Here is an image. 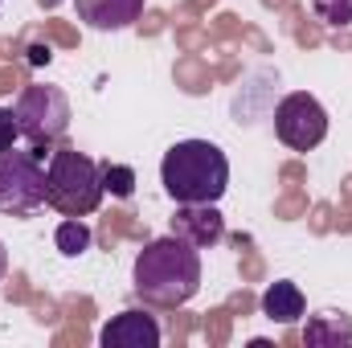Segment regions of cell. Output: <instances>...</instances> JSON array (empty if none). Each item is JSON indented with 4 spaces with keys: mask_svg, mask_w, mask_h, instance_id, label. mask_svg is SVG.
Instances as JSON below:
<instances>
[{
    "mask_svg": "<svg viewBox=\"0 0 352 348\" xmlns=\"http://www.w3.org/2000/svg\"><path fill=\"white\" fill-rule=\"evenodd\" d=\"M45 205V164L41 152H0V213H33Z\"/></svg>",
    "mask_w": 352,
    "mask_h": 348,
    "instance_id": "cell-5",
    "label": "cell"
},
{
    "mask_svg": "<svg viewBox=\"0 0 352 348\" xmlns=\"http://www.w3.org/2000/svg\"><path fill=\"white\" fill-rule=\"evenodd\" d=\"M102 348H156L160 345V324L148 316V312H119L102 332H98Z\"/></svg>",
    "mask_w": 352,
    "mask_h": 348,
    "instance_id": "cell-8",
    "label": "cell"
},
{
    "mask_svg": "<svg viewBox=\"0 0 352 348\" xmlns=\"http://www.w3.org/2000/svg\"><path fill=\"white\" fill-rule=\"evenodd\" d=\"M274 135L291 148V152H311L324 144L328 135V111L316 94L295 90L274 107Z\"/></svg>",
    "mask_w": 352,
    "mask_h": 348,
    "instance_id": "cell-6",
    "label": "cell"
},
{
    "mask_svg": "<svg viewBox=\"0 0 352 348\" xmlns=\"http://www.w3.org/2000/svg\"><path fill=\"white\" fill-rule=\"evenodd\" d=\"M173 234L184 238L197 250H209L226 238V217L217 205H176L173 213Z\"/></svg>",
    "mask_w": 352,
    "mask_h": 348,
    "instance_id": "cell-7",
    "label": "cell"
},
{
    "mask_svg": "<svg viewBox=\"0 0 352 348\" xmlns=\"http://www.w3.org/2000/svg\"><path fill=\"white\" fill-rule=\"evenodd\" d=\"M16 127L21 135L41 152L50 144H58L70 127V98L62 87H41V83H29L16 98ZM45 156V152H41Z\"/></svg>",
    "mask_w": 352,
    "mask_h": 348,
    "instance_id": "cell-4",
    "label": "cell"
},
{
    "mask_svg": "<svg viewBox=\"0 0 352 348\" xmlns=\"http://www.w3.org/2000/svg\"><path fill=\"white\" fill-rule=\"evenodd\" d=\"M54 242H58V250H62L66 259H78V254H87V250H90L94 234H90V226L82 221V217H66V221L58 226Z\"/></svg>",
    "mask_w": 352,
    "mask_h": 348,
    "instance_id": "cell-12",
    "label": "cell"
},
{
    "mask_svg": "<svg viewBox=\"0 0 352 348\" xmlns=\"http://www.w3.org/2000/svg\"><path fill=\"white\" fill-rule=\"evenodd\" d=\"M160 184L176 205H217L230 188V160L209 140H180L160 160Z\"/></svg>",
    "mask_w": 352,
    "mask_h": 348,
    "instance_id": "cell-2",
    "label": "cell"
},
{
    "mask_svg": "<svg viewBox=\"0 0 352 348\" xmlns=\"http://www.w3.org/2000/svg\"><path fill=\"white\" fill-rule=\"evenodd\" d=\"M16 140H21V127H16V111H12V107H0V152H8Z\"/></svg>",
    "mask_w": 352,
    "mask_h": 348,
    "instance_id": "cell-15",
    "label": "cell"
},
{
    "mask_svg": "<svg viewBox=\"0 0 352 348\" xmlns=\"http://www.w3.org/2000/svg\"><path fill=\"white\" fill-rule=\"evenodd\" d=\"M303 312H307V299H303L299 283L278 279V283H270L263 291V316L266 320H274V324H299Z\"/></svg>",
    "mask_w": 352,
    "mask_h": 348,
    "instance_id": "cell-10",
    "label": "cell"
},
{
    "mask_svg": "<svg viewBox=\"0 0 352 348\" xmlns=\"http://www.w3.org/2000/svg\"><path fill=\"white\" fill-rule=\"evenodd\" d=\"M50 58H54V50H50L45 41H37V45H29V66H50Z\"/></svg>",
    "mask_w": 352,
    "mask_h": 348,
    "instance_id": "cell-16",
    "label": "cell"
},
{
    "mask_svg": "<svg viewBox=\"0 0 352 348\" xmlns=\"http://www.w3.org/2000/svg\"><path fill=\"white\" fill-rule=\"evenodd\" d=\"M102 164H94L78 148L50 152L45 164V205H54L62 217H87L102 201Z\"/></svg>",
    "mask_w": 352,
    "mask_h": 348,
    "instance_id": "cell-3",
    "label": "cell"
},
{
    "mask_svg": "<svg viewBox=\"0 0 352 348\" xmlns=\"http://www.w3.org/2000/svg\"><path fill=\"white\" fill-rule=\"evenodd\" d=\"M102 188H107L111 197L127 201V197L135 193V173H131L127 164H102Z\"/></svg>",
    "mask_w": 352,
    "mask_h": 348,
    "instance_id": "cell-13",
    "label": "cell"
},
{
    "mask_svg": "<svg viewBox=\"0 0 352 348\" xmlns=\"http://www.w3.org/2000/svg\"><path fill=\"white\" fill-rule=\"evenodd\" d=\"M144 4L148 0H74V12L98 33H119L144 17Z\"/></svg>",
    "mask_w": 352,
    "mask_h": 348,
    "instance_id": "cell-9",
    "label": "cell"
},
{
    "mask_svg": "<svg viewBox=\"0 0 352 348\" xmlns=\"http://www.w3.org/2000/svg\"><path fill=\"white\" fill-rule=\"evenodd\" d=\"M0 4H4V0H0Z\"/></svg>",
    "mask_w": 352,
    "mask_h": 348,
    "instance_id": "cell-18",
    "label": "cell"
},
{
    "mask_svg": "<svg viewBox=\"0 0 352 348\" xmlns=\"http://www.w3.org/2000/svg\"><path fill=\"white\" fill-rule=\"evenodd\" d=\"M131 283H135V295L144 303L180 307L201 291V254H197V246H188L176 234L156 238L135 254Z\"/></svg>",
    "mask_w": 352,
    "mask_h": 348,
    "instance_id": "cell-1",
    "label": "cell"
},
{
    "mask_svg": "<svg viewBox=\"0 0 352 348\" xmlns=\"http://www.w3.org/2000/svg\"><path fill=\"white\" fill-rule=\"evenodd\" d=\"M311 8L324 25H336V29L352 25V0H311Z\"/></svg>",
    "mask_w": 352,
    "mask_h": 348,
    "instance_id": "cell-14",
    "label": "cell"
},
{
    "mask_svg": "<svg viewBox=\"0 0 352 348\" xmlns=\"http://www.w3.org/2000/svg\"><path fill=\"white\" fill-rule=\"evenodd\" d=\"M303 345L311 348H344L352 345V316L344 312H316L311 320H307V328H303Z\"/></svg>",
    "mask_w": 352,
    "mask_h": 348,
    "instance_id": "cell-11",
    "label": "cell"
},
{
    "mask_svg": "<svg viewBox=\"0 0 352 348\" xmlns=\"http://www.w3.org/2000/svg\"><path fill=\"white\" fill-rule=\"evenodd\" d=\"M4 270H8V250H4V242H0V279H4Z\"/></svg>",
    "mask_w": 352,
    "mask_h": 348,
    "instance_id": "cell-17",
    "label": "cell"
}]
</instances>
